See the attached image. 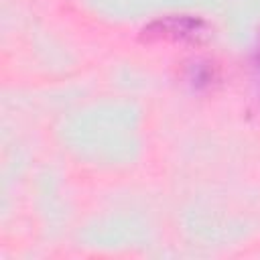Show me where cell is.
Returning a JSON list of instances; mask_svg holds the SVG:
<instances>
[{
    "label": "cell",
    "mask_w": 260,
    "mask_h": 260,
    "mask_svg": "<svg viewBox=\"0 0 260 260\" xmlns=\"http://www.w3.org/2000/svg\"><path fill=\"white\" fill-rule=\"evenodd\" d=\"M205 22L193 16H167L150 22L142 37L148 41H199L205 37Z\"/></svg>",
    "instance_id": "obj_1"
}]
</instances>
